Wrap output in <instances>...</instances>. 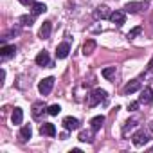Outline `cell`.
<instances>
[{
    "label": "cell",
    "mask_w": 153,
    "mask_h": 153,
    "mask_svg": "<svg viewBox=\"0 0 153 153\" xmlns=\"http://www.w3.org/2000/svg\"><path fill=\"white\" fill-rule=\"evenodd\" d=\"M20 22H22V25L31 27V25H33V22H34V16H22V18H20Z\"/></svg>",
    "instance_id": "cb8c5ba5"
},
{
    "label": "cell",
    "mask_w": 153,
    "mask_h": 153,
    "mask_svg": "<svg viewBox=\"0 0 153 153\" xmlns=\"http://www.w3.org/2000/svg\"><path fill=\"white\" fill-rule=\"evenodd\" d=\"M68 52H70L68 42H63V43H59V45L56 47V58H58V59H65V58L68 56Z\"/></svg>",
    "instance_id": "277c9868"
},
{
    "label": "cell",
    "mask_w": 153,
    "mask_h": 153,
    "mask_svg": "<svg viewBox=\"0 0 153 153\" xmlns=\"http://www.w3.org/2000/svg\"><path fill=\"white\" fill-rule=\"evenodd\" d=\"M45 11H47V6L43 2H34L33 4V16H38V15H42Z\"/></svg>",
    "instance_id": "ac0fdd59"
},
{
    "label": "cell",
    "mask_w": 153,
    "mask_h": 153,
    "mask_svg": "<svg viewBox=\"0 0 153 153\" xmlns=\"http://www.w3.org/2000/svg\"><path fill=\"white\" fill-rule=\"evenodd\" d=\"M45 110H47L45 103H43V101H36V103L33 105V117H34V119H40L42 114H45Z\"/></svg>",
    "instance_id": "ba28073f"
},
{
    "label": "cell",
    "mask_w": 153,
    "mask_h": 153,
    "mask_svg": "<svg viewBox=\"0 0 153 153\" xmlns=\"http://www.w3.org/2000/svg\"><path fill=\"white\" fill-rule=\"evenodd\" d=\"M149 130H151V131H153V121H151V123H149Z\"/></svg>",
    "instance_id": "83f0119b"
},
{
    "label": "cell",
    "mask_w": 153,
    "mask_h": 153,
    "mask_svg": "<svg viewBox=\"0 0 153 153\" xmlns=\"http://www.w3.org/2000/svg\"><path fill=\"white\" fill-rule=\"evenodd\" d=\"M139 101L144 103V105H149V103L153 101V90H151L149 87H144V88L140 90V97H139Z\"/></svg>",
    "instance_id": "52a82bcc"
},
{
    "label": "cell",
    "mask_w": 153,
    "mask_h": 153,
    "mask_svg": "<svg viewBox=\"0 0 153 153\" xmlns=\"http://www.w3.org/2000/svg\"><path fill=\"white\" fill-rule=\"evenodd\" d=\"M94 15H96V18H101V20H103V18H110L112 13H108V7H106V6H99Z\"/></svg>",
    "instance_id": "d6986e66"
},
{
    "label": "cell",
    "mask_w": 153,
    "mask_h": 153,
    "mask_svg": "<svg viewBox=\"0 0 153 153\" xmlns=\"http://www.w3.org/2000/svg\"><path fill=\"white\" fill-rule=\"evenodd\" d=\"M137 90H140V81H139V79H131V81L124 87V94H133V92H137Z\"/></svg>",
    "instance_id": "4fadbf2b"
},
{
    "label": "cell",
    "mask_w": 153,
    "mask_h": 153,
    "mask_svg": "<svg viewBox=\"0 0 153 153\" xmlns=\"http://www.w3.org/2000/svg\"><path fill=\"white\" fill-rule=\"evenodd\" d=\"M105 124V115H96L94 119H90V128L92 131H99Z\"/></svg>",
    "instance_id": "8fae6325"
},
{
    "label": "cell",
    "mask_w": 153,
    "mask_h": 153,
    "mask_svg": "<svg viewBox=\"0 0 153 153\" xmlns=\"http://www.w3.org/2000/svg\"><path fill=\"white\" fill-rule=\"evenodd\" d=\"M110 22H114L117 27H121V25L126 22V15H124V11H114V13L110 15Z\"/></svg>",
    "instance_id": "8992f818"
},
{
    "label": "cell",
    "mask_w": 153,
    "mask_h": 153,
    "mask_svg": "<svg viewBox=\"0 0 153 153\" xmlns=\"http://www.w3.org/2000/svg\"><path fill=\"white\" fill-rule=\"evenodd\" d=\"M40 133L42 135H47V137H54L56 135V126L52 123H43L40 126Z\"/></svg>",
    "instance_id": "9c48e42d"
},
{
    "label": "cell",
    "mask_w": 153,
    "mask_h": 153,
    "mask_svg": "<svg viewBox=\"0 0 153 153\" xmlns=\"http://www.w3.org/2000/svg\"><path fill=\"white\" fill-rule=\"evenodd\" d=\"M144 6H148V2H130V4H126L124 6V9H126V13H137L140 7H144Z\"/></svg>",
    "instance_id": "5bb4252c"
},
{
    "label": "cell",
    "mask_w": 153,
    "mask_h": 153,
    "mask_svg": "<svg viewBox=\"0 0 153 153\" xmlns=\"http://www.w3.org/2000/svg\"><path fill=\"white\" fill-rule=\"evenodd\" d=\"M16 52V47L15 45H2V49H0V56L2 58H9Z\"/></svg>",
    "instance_id": "e0dca14e"
},
{
    "label": "cell",
    "mask_w": 153,
    "mask_h": 153,
    "mask_svg": "<svg viewBox=\"0 0 153 153\" xmlns=\"http://www.w3.org/2000/svg\"><path fill=\"white\" fill-rule=\"evenodd\" d=\"M31 135H33V128H31L29 124L22 126V130H20V140H22V142H25V140H29V139H31Z\"/></svg>",
    "instance_id": "2e32d148"
},
{
    "label": "cell",
    "mask_w": 153,
    "mask_h": 153,
    "mask_svg": "<svg viewBox=\"0 0 153 153\" xmlns=\"http://www.w3.org/2000/svg\"><path fill=\"white\" fill-rule=\"evenodd\" d=\"M59 112H61V106H59V105H51V106L47 108V114H49V115H58Z\"/></svg>",
    "instance_id": "7402d4cb"
},
{
    "label": "cell",
    "mask_w": 153,
    "mask_h": 153,
    "mask_svg": "<svg viewBox=\"0 0 153 153\" xmlns=\"http://www.w3.org/2000/svg\"><path fill=\"white\" fill-rule=\"evenodd\" d=\"M51 31H52V24H51V22H43L42 27H40V31H38V36H40L42 40H47V38L51 36Z\"/></svg>",
    "instance_id": "30bf717a"
},
{
    "label": "cell",
    "mask_w": 153,
    "mask_h": 153,
    "mask_svg": "<svg viewBox=\"0 0 153 153\" xmlns=\"http://www.w3.org/2000/svg\"><path fill=\"white\" fill-rule=\"evenodd\" d=\"M79 140L81 142H94V135L90 131H81L79 133Z\"/></svg>",
    "instance_id": "44dd1931"
},
{
    "label": "cell",
    "mask_w": 153,
    "mask_h": 153,
    "mask_svg": "<svg viewBox=\"0 0 153 153\" xmlns=\"http://www.w3.org/2000/svg\"><path fill=\"white\" fill-rule=\"evenodd\" d=\"M139 105H140V101H133V103H130L128 110H130V112H133V110H137V108H139Z\"/></svg>",
    "instance_id": "484cf974"
},
{
    "label": "cell",
    "mask_w": 153,
    "mask_h": 153,
    "mask_svg": "<svg viewBox=\"0 0 153 153\" xmlns=\"http://www.w3.org/2000/svg\"><path fill=\"white\" fill-rule=\"evenodd\" d=\"M103 101H106V92L101 90V88H96V90L90 94V97H88V106L94 108V106H97V105L103 103Z\"/></svg>",
    "instance_id": "6da1fadb"
},
{
    "label": "cell",
    "mask_w": 153,
    "mask_h": 153,
    "mask_svg": "<svg viewBox=\"0 0 153 153\" xmlns=\"http://www.w3.org/2000/svg\"><path fill=\"white\" fill-rule=\"evenodd\" d=\"M61 124H63V128L67 131H72V130H78L79 128V121L76 119V117H65Z\"/></svg>",
    "instance_id": "5b68a950"
},
{
    "label": "cell",
    "mask_w": 153,
    "mask_h": 153,
    "mask_svg": "<svg viewBox=\"0 0 153 153\" xmlns=\"http://www.w3.org/2000/svg\"><path fill=\"white\" fill-rule=\"evenodd\" d=\"M103 76H105L106 79H112L114 76H115V67H108V68H105V70H103Z\"/></svg>",
    "instance_id": "603a6c76"
},
{
    "label": "cell",
    "mask_w": 153,
    "mask_h": 153,
    "mask_svg": "<svg viewBox=\"0 0 153 153\" xmlns=\"http://www.w3.org/2000/svg\"><path fill=\"white\" fill-rule=\"evenodd\" d=\"M11 121H13V124H22V121H24V112H22V108H15L13 110V115H11Z\"/></svg>",
    "instance_id": "9a60e30c"
},
{
    "label": "cell",
    "mask_w": 153,
    "mask_h": 153,
    "mask_svg": "<svg viewBox=\"0 0 153 153\" xmlns=\"http://www.w3.org/2000/svg\"><path fill=\"white\" fill-rule=\"evenodd\" d=\"M131 140H133V144H135V146H144V144H148V140H149V135H148V131H144V130H139V131H135V133H133Z\"/></svg>",
    "instance_id": "3957f363"
},
{
    "label": "cell",
    "mask_w": 153,
    "mask_h": 153,
    "mask_svg": "<svg viewBox=\"0 0 153 153\" xmlns=\"http://www.w3.org/2000/svg\"><path fill=\"white\" fill-rule=\"evenodd\" d=\"M142 33V27H135V29H131L130 33H128V40H133L135 36H139Z\"/></svg>",
    "instance_id": "d4e9b609"
},
{
    "label": "cell",
    "mask_w": 153,
    "mask_h": 153,
    "mask_svg": "<svg viewBox=\"0 0 153 153\" xmlns=\"http://www.w3.org/2000/svg\"><path fill=\"white\" fill-rule=\"evenodd\" d=\"M36 65H40V67H47L49 63H51V59H49V52H45V51H42V52H38V56H36Z\"/></svg>",
    "instance_id": "7c38bea8"
},
{
    "label": "cell",
    "mask_w": 153,
    "mask_h": 153,
    "mask_svg": "<svg viewBox=\"0 0 153 153\" xmlns=\"http://www.w3.org/2000/svg\"><path fill=\"white\" fill-rule=\"evenodd\" d=\"M151 149H153V148H151Z\"/></svg>",
    "instance_id": "f1b7e54d"
},
{
    "label": "cell",
    "mask_w": 153,
    "mask_h": 153,
    "mask_svg": "<svg viewBox=\"0 0 153 153\" xmlns=\"http://www.w3.org/2000/svg\"><path fill=\"white\" fill-rule=\"evenodd\" d=\"M54 78L51 76V78H45V79H42L40 83H38V92L42 94V96H49L51 94V90H52V87H54Z\"/></svg>",
    "instance_id": "7a4b0ae2"
},
{
    "label": "cell",
    "mask_w": 153,
    "mask_h": 153,
    "mask_svg": "<svg viewBox=\"0 0 153 153\" xmlns=\"http://www.w3.org/2000/svg\"><path fill=\"white\" fill-rule=\"evenodd\" d=\"M94 51H96V42H94V40H87L85 45H83V54L88 56V54H92Z\"/></svg>",
    "instance_id": "ffe728a7"
},
{
    "label": "cell",
    "mask_w": 153,
    "mask_h": 153,
    "mask_svg": "<svg viewBox=\"0 0 153 153\" xmlns=\"http://www.w3.org/2000/svg\"><path fill=\"white\" fill-rule=\"evenodd\" d=\"M18 2H20V4H24V6H33L36 0H18Z\"/></svg>",
    "instance_id": "4316f807"
}]
</instances>
